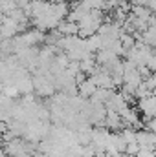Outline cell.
Here are the masks:
<instances>
[{"label": "cell", "instance_id": "6da1fadb", "mask_svg": "<svg viewBox=\"0 0 156 157\" xmlns=\"http://www.w3.org/2000/svg\"><path fill=\"white\" fill-rule=\"evenodd\" d=\"M77 88H79V93H81V95H84V97H92V95L97 91V86L92 82V78H88V80L81 82Z\"/></svg>", "mask_w": 156, "mask_h": 157}, {"label": "cell", "instance_id": "7a4b0ae2", "mask_svg": "<svg viewBox=\"0 0 156 157\" xmlns=\"http://www.w3.org/2000/svg\"><path fill=\"white\" fill-rule=\"evenodd\" d=\"M153 57H154V59H156V49H154V51H153Z\"/></svg>", "mask_w": 156, "mask_h": 157}]
</instances>
